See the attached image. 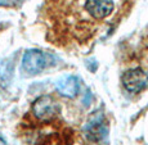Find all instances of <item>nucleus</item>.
Segmentation results:
<instances>
[{"label": "nucleus", "instance_id": "f257e3e1", "mask_svg": "<svg viewBox=\"0 0 148 145\" xmlns=\"http://www.w3.org/2000/svg\"><path fill=\"white\" fill-rule=\"evenodd\" d=\"M49 57L44 52L38 49H30L23 54L22 69L27 75H38L48 67Z\"/></svg>", "mask_w": 148, "mask_h": 145}, {"label": "nucleus", "instance_id": "f03ea898", "mask_svg": "<svg viewBox=\"0 0 148 145\" xmlns=\"http://www.w3.org/2000/svg\"><path fill=\"white\" fill-rule=\"evenodd\" d=\"M32 113L40 121H52L59 113V106L50 95H41L32 103Z\"/></svg>", "mask_w": 148, "mask_h": 145}, {"label": "nucleus", "instance_id": "7ed1b4c3", "mask_svg": "<svg viewBox=\"0 0 148 145\" xmlns=\"http://www.w3.org/2000/svg\"><path fill=\"white\" fill-rule=\"evenodd\" d=\"M85 136L88 140L93 141V143H99L107 136L108 127L107 121L104 116L101 112H94L90 118L88 119V123L84 129Z\"/></svg>", "mask_w": 148, "mask_h": 145}, {"label": "nucleus", "instance_id": "20e7f679", "mask_svg": "<svg viewBox=\"0 0 148 145\" xmlns=\"http://www.w3.org/2000/svg\"><path fill=\"white\" fill-rule=\"evenodd\" d=\"M122 85L130 93H140L148 86V75L142 68H133L122 75Z\"/></svg>", "mask_w": 148, "mask_h": 145}, {"label": "nucleus", "instance_id": "39448f33", "mask_svg": "<svg viewBox=\"0 0 148 145\" xmlns=\"http://www.w3.org/2000/svg\"><path fill=\"white\" fill-rule=\"evenodd\" d=\"M85 9L95 19H103L113 10V0H86Z\"/></svg>", "mask_w": 148, "mask_h": 145}, {"label": "nucleus", "instance_id": "423d86ee", "mask_svg": "<svg viewBox=\"0 0 148 145\" xmlns=\"http://www.w3.org/2000/svg\"><path fill=\"white\" fill-rule=\"evenodd\" d=\"M56 89L64 98H75L80 89L79 78L75 76H64L57 81Z\"/></svg>", "mask_w": 148, "mask_h": 145}, {"label": "nucleus", "instance_id": "0eeeda50", "mask_svg": "<svg viewBox=\"0 0 148 145\" xmlns=\"http://www.w3.org/2000/svg\"><path fill=\"white\" fill-rule=\"evenodd\" d=\"M0 145H5V143H4V141H3V140H1V139H0Z\"/></svg>", "mask_w": 148, "mask_h": 145}, {"label": "nucleus", "instance_id": "6e6552de", "mask_svg": "<svg viewBox=\"0 0 148 145\" xmlns=\"http://www.w3.org/2000/svg\"><path fill=\"white\" fill-rule=\"evenodd\" d=\"M1 82H3V80L0 78V89H1V86H3V84H1Z\"/></svg>", "mask_w": 148, "mask_h": 145}]
</instances>
